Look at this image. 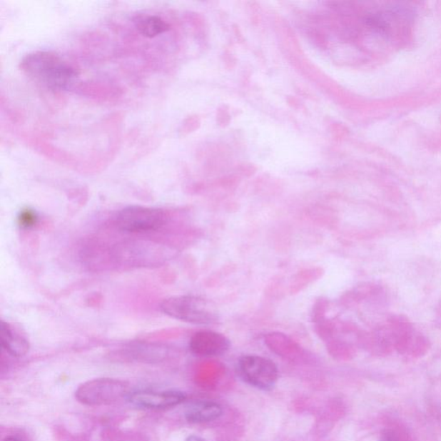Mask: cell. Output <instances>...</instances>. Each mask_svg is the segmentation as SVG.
Returning <instances> with one entry per match:
<instances>
[{
  "label": "cell",
  "instance_id": "cell-16",
  "mask_svg": "<svg viewBox=\"0 0 441 441\" xmlns=\"http://www.w3.org/2000/svg\"><path fill=\"white\" fill-rule=\"evenodd\" d=\"M4 441H23V440L19 438V437L11 435V436H7L6 438L4 440Z\"/></svg>",
  "mask_w": 441,
  "mask_h": 441
},
{
  "label": "cell",
  "instance_id": "cell-7",
  "mask_svg": "<svg viewBox=\"0 0 441 441\" xmlns=\"http://www.w3.org/2000/svg\"><path fill=\"white\" fill-rule=\"evenodd\" d=\"M128 400L137 407L149 410H164L181 405L186 395L181 391L139 390L130 393Z\"/></svg>",
  "mask_w": 441,
  "mask_h": 441
},
{
  "label": "cell",
  "instance_id": "cell-6",
  "mask_svg": "<svg viewBox=\"0 0 441 441\" xmlns=\"http://www.w3.org/2000/svg\"><path fill=\"white\" fill-rule=\"evenodd\" d=\"M238 368L243 380L258 389L271 390L278 381L277 365L266 358L257 355L241 357Z\"/></svg>",
  "mask_w": 441,
  "mask_h": 441
},
{
  "label": "cell",
  "instance_id": "cell-15",
  "mask_svg": "<svg viewBox=\"0 0 441 441\" xmlns=\"http://www.w3.org/2000/svg\"><path fill=\"white\" fill-rule=\"evenodd\" d=\"M186 441H206V440L201 438V437L196 436V435H191L188 437V438L186 440Z\"/></svg>",
  "mask_w": 441,
  "mask_h": 441
},
{
  "label": "cell",
  "instance_id": "cell-12",
  "mask_svg": "<svg viewBox=\"0 0 441 441\" xmlns=\"http://www.w3.org/2000/svg\"><path fill=\"white\" fill-rule=\"evenodd\" d=\"M168 349L160 343H145L136 341L128 344L126 352L136 360H161L163 359Z\"/></svg>",
  "mask_w": 441,
  "mask_h": 441
},
{
  "label": "cell",
  "instance_id": "cell-5",
  "mask_svg": "<svg viewBox=\"0 0 441 441\" xmlns=\"http://www.w3.org/2000/svg\"><path fill=\"white\" fill-rule=\"evenodd\" d=\"M128 386L126 382L109 377L87 381L78 386L76 391L77 400L88 406L111 405L128 397Z\"/></svg>",
  "mask_w": 441,
  "mask_h": 441
},
{
  "label": "cell",
  "instance_id": "cell-13",
  "mask_svg": "<svg viewBox=\"0 0 441 441\" xmlns=\"http://www.w3.org/2000/svg\"><path fill=\"white\" fill-rule=\"evenodd\" d=\"M18 220L21 228L30 230L39 222V216L34 210L26 208L19 212Z\"/></svg>",
  "mask_w": 441,
  "mask_h": 441
},
{
  "label": "cell",
  "instance_id": "cell-1",
  "mask_svg": "<svg viewBox=\"0 0 441 441\" xmlns=\"http://www.w3.org/2000/svg\"><path fill=\"white\" fill-rule=\"evenodd\" d=\"M20 66L31 80L49 90L69 89L78 77V72L73 65L51 51L29 54L21 61Z\"/></svg>",
  "mask_w": 441,
  "mask_h": 441
},
{
  "label": "cell",
  "instance_id": "cell-3",
  "mask_svg": "<svg viewBox=\"0 0 441 441\" xmlns=\"http://www.w3.org/2000/svg\"><path fill=\"white\" fill-rule=\"evenodd\" d=\"M166 249L162 245L144 240H130L108 251L109 263L128 268H145L163 263Z\"/></svg>",
  "mask_w": 441,
  "mask_h": 441
},
{
  "label": "cell",
  "instance_id": "cell-8",
  "mask_svg": "<svg viewBox=\"0 0 441 441\" xmlns=\"http://www.w3.org/2000/svg\"><path fill=\"white\" fill-rule=\"evenodd\" d=\"M230 346V340L225 335L212 330L196 332L189 343L191 352L201 357L223 355Z\"/></svg>",
  "mask_w": 441,
  "mask_h": 441
},
{
  "label": "cell",
  "instance_id": "cell-4",
  "mask_svg": "<svg viewBox=\"0 0 441 441\" xmlns=\"http://www.w3.org/2000/svg\"><path fill=\"white\" fill-rule=\"evenodd\" d=\"M168 220L166 212L157 208L128 206L116 213L114 224L119 230L132 234L161 230Z\"/></svg>",
  "mask_w": 441,
  "mask_h": 441
},
{
  "label": "cell",
  "instance_id": "cell-2",
  "mask_svg": "<svg viewBox=\"0 0 441 441\" xmlns=\"http://www.w3.org/2000/svg\"><path fill=\"white\" fill-rule=\"evenodd\" d=\"M160 308L171 318L197 325H212L220 320L218 307L213 302L193 295L170 297L162 301Z\"/></svg>",
  "mask_w": 441,
  "mask_h": 441
},
{
  "label": "cell",
  "instance_id": "cell-9",
  "mask_svg": "<svg viewBox=\"0 0 441 441\" xmlns=\"http://www.w3.org/2000/svg\"><path fill=\"white\" fill-rule=\"evenodd\" d=\"M0 340L3 350L12 357L20 358L26 355L30 350V343L22 330L15 324L3 321L0 330Z\"/></svg>",
  "mask_w": 441,
  "mask_h": 441
},
{
  "label": "cell",
  "instance_id": "cell-11",
  "mask_svg": "<svg viewBox=\"0 0 441 441\" xmlns=\"http://www.w3.org/2000/svg\"><path fill=\"white\" fill-rule=\"evenodd\" d=\"M133 24H134L137 31L141 35L148 37V39H155V37L168 32L171 29L169 24L157 15H136L133 19Z\"/></svg>",
  "mask_w": 441,
  "mask_h": 441
},
{
  "label": "cell",
  "instance_id": "cell-10",
  "mask_svg": "<svg viewBox=\"0 0 441 441\" xmlns=\"http://www.w3.org/2000/svg\"><path fill=\"white\" fill-rule=\"evenodd\" d=\"M223 414V409L214 402H198L187 407L186 419L191 423H203L214 421Z\"/></svg>",
  "mask_w": 441,
  "mask_h": 441
},
{
  "label": "cell",
  "instance_id": "cell-14",
  "mask_svg": "<svg viewBox=\"0 0 441 441\" xmlns=\"http://www.w3.org/2000/svg\"><path fill=\"white\" fill-rule=\"evenodd\" d=\"M380 441H397L396 437L390 431H385L381 437Z\"/></svg>",
  "mask_w": 441,
  "mask_h": 441
}]
</instances>
